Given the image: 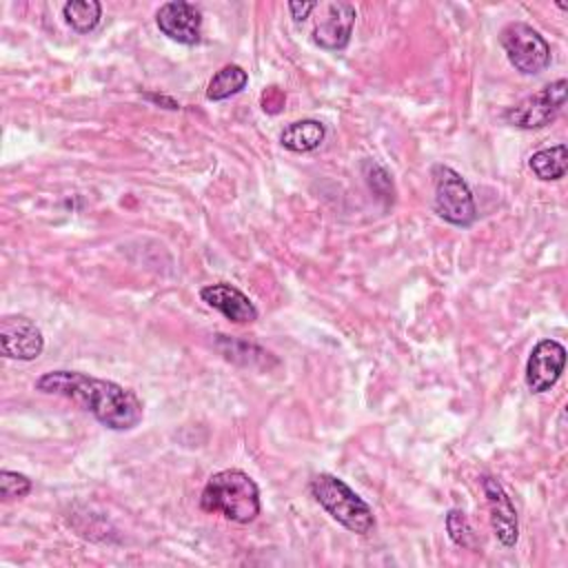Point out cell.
<instances>
[{"mask_svg":"<svg viewBox=\"0 0 568 568\" xmlns=\"http://www.w3.org/2000/svg\"><path fill=\"white\" fill-rule=\"evenodd\" d=\"M36 388L75 402L111 430H131L144 417V406L131 388L80 371H49L36 379Z\"/></svg>","mask_w":568,"mask_h":568,"instance_id":"1","label":"cell"},{"mask_svg":"<svg viewBox=\"0 0 568 568\" xmlns=\"http://www.w3.org/2000/svg\"><path fill=\"white\" fill-rule=\"evenodd\" d=\"M200 506L202 510L220 513L235 524H248L262 510L260 488L244 470L226 468L209 477Z\"/></svg>","mask_w":568,"mask_h":568,"instance_id":"2","label":"cell"},{"mask_svg":"<svg viewBox=\"0 0 568 568\" xmlns=\"http://www.w3.org/2000/svg\"><path fill=\"white\" fill-rule=\"evenodd\" d=\"M311 493L317 504L346 530L366 535L375 528V515L371 506L344 479L331 473H317L311 479Z\"/></svg>","mask_w":568,"mask_h":568,"instance_id":"3","label":"cell"},{"mask_svg":"<svg viewBox=\"0 0 568 568\" xmlns=\"http://www.w3.org/2000/svg\"><path fill=\"white\" fill-rule=\"evenodd\" d=\"M433 178L435 213L453 226H470L477 217V206L466 180L444 164H437L433 169Z\"/></svg>","mask_w":568,"mask_h":568,"instance_id":"4","label":"cell"},{"mask_svg":"<svg viewBox=\"0 0 568 568\" xmlns=\"http://www.w3.org/2000/svg\"><path fill=\"white\" fill-rule=\"evenodd\" d=\"M499 42L508 62L524 75L541 73L550 64V44L526 22H508L499 31Z\"/></svg>","mask_w":568,"mask_h":568,"instance_id":"5","label":"cell"},{"mask_svg":"<svg viewBox=\"0 0 568 568\" xmlns=\"http://www.w3.org/2000/svg\"><path fill=\"white\" fill-rule=\"evenodd\" d=\"M566 91H568V82L564 78L546 84L544 89H539L537 93L519 100L515 106H508L504 113V120L517 129H541L546 124H550L557 113L561 111L564 102H566Z\"/></svg>","mask_w":568,"mask_h":568,"instance_id":"6","label":"cell"},{"mask_svg":"<svg viewBox=\"0 0 568 568\" xmlns=\"http://www.w3.org/2000/svg\"><path fill=\"white\" fill-rule=\"evenodd\" d=\"M44 351V335L27 315H4L0 320V353L7 359L31 362Z\"/></svg>","mask_w":568,"mask_h":568,"instance_id":"7","label":"cell"},{"mask_svg":"<svg viewBox=\"0 0 568 568\" xmlns=\"http://www.w3.org/2000/svg\"><path fill=\"white\" fill-rule=\"evenodd\" d=\"M320 18L311 29V38L326 51H339L351 42L355 24V7L351 2H326L320 4Z\"/></svg>","mask_w":568,"mask_h":568,"instance_id":"8","label":"cell"},{"mask_svg":"<svg viewBox=\"0 0 568 568\" xmlns=\"http://www.w3.org/2000/svg\"><path fill=\"white\" fill-rule=\"evenodd\" d=\"M566 348L557 339H541L530 351L526 364V384L532 393L550 390L564 373Z\"/></svg>","mask_w":568,"mask_h":568,"instance_id":"9","label":"cell"},{"mask_svg":"<svg viewBox=\"0 0 568 568\" xmlns=\"http://www.w3.org/2000/svg\"><path fill=\"white\" fill-rule=\"evenodd\" d=\"M158 29L180 44H195L202 36V11L193 2H164L155 13Z\"/></svg>","mask_w":568,"mask_h":568,"instance_id":"10","label":"cell"},{"mask_svg":"<svg viewBox=\"0 0 568 568\" xmlns=\"http://www.w3.org/2000/svg\"><path fill=\"white\" fill-rule=\"evenodd\" d=\"M481 488H484V495H486V501H488L490 524H493L495 537L506 548L515 546L517 537H519V521H517V513H515V506H513L510 497L506 495L501 484L495 477H488V475L481 477Z\"/></svg>","mask_w":568,"mask_h":568,"instance_id":"11","label":"cell"},{"mask_svg":"<svg viewBox=\"0 0 568 568\" xmlns=\"http://www.w3.org/2000/svg\"><path fill=\"white\" fill-rule=\"evenodd\" d=\"M200 297H202V302H206L211 308L220 311L226 320H231L235 324H251L257 320V308L248 300V295H244L240 288H235L226 282L202 286Z\"/></svg>","mask_w":568,"mask_h":568,"instance_id":"12","label":"cell"},{"mask_svg":"<svg viewBox=\"0 0 568 568\" xmlns=\"http://www.w3.org/2000/svg\"><path fill=\"white\" fill-rule=\"evenodd\" d=\"M326 138V126L320 120H297L291 122L282 133H280V142L284 149L293 151V153H308L315 151Z\"/></svg>","mask_w":568,"mask_h":568,"instance_id":"13","label":"cell"},{"mask_svg":"<svg viewBox=\"0 0 568 568\" xmlns=\"http://www.w3.org/2000/svg\"><path fill=\"white\" fill-rule=\"evenodd\" d=\"M528 164H530L532 173L544 182L561 180L566 175V169H568L566 144H555V146H548V149H539L537 153L530 155Z\"/></svg>","mask_w":568,"mask_h":568,"instance_id":"14","label":"cell"},{"mask_svg":"<svg viewBox=\"0 0 568 568\" xmlns=\"http://www.w3.org/2000/svg\"><path fill=\"white\" fill-rule=\"evenodd\" d=\"M248 82L246 71L240 64H224L211 80L206 87V98L209 100H226L235 93H240Z\"/></svg>","mask_w":568,"mask_h":568,"instance_id":"15","label":"cell"},{"mask_svg":"<svg viewBox=\"0 0 568 568\" xmlns=\"http://www.w3.org/2000/svg\"><path fill=\"white\" fill-rule=\"evenodd\" d=\"M62 16L73 31L89 33L100 24L102 4L95 0H71V2H64Z\"/></svg>","mask_w":568,"mask_h":568,"instance_id":"16","label":"cell"},{"mask_svg":"<svg viewBox=\"0 0 568 568\" xmlns=\"http://www.w3.org/2000/svg\"><path fill=\"white\" fill-rule=\"evenodd\" d=\"M446 530H448V537L453 539V544H457L462 548H473L475 532H473V526H470V521H468L464 510H459V508L448 510V515H446Z\"/></svg>","mask_w":568,"mask_h":568,"instance_id":"17","label":"cell"},{"mask_svg":"<svg viewBox=\"0 0 568 568\" xmlns=\"http://www.w3.org/2000/svg\"><path fill=\"white\" fill-rule=\"evenodd\" d=\"M31 493V479L16 470H2L0 473V495L4 501L20 499Z\"/></svg>","mask_w":568,"mask_h":568,"instance_id":"18","label":"cell"},{"mask_svg":"<svg viewBox=\"0 0 568 568\" xmlns=\"http://www.w3.org/2000/svg\"><path fill=\"white\" fill-rule=\"evenodd\" d=\"M366 180L371 184V189L379 195V197H390L393 200V180L390 175L386 173V169H382L379 164L375 162H368L366 164Z\"/></svg>","mask_w":568,"mask_h":568,"instance_id":"19","label":"cell"},{"mask_svg":"<svg viewBox=\"0 0 568 568\" xmlns=\"http://www.w3.org/2000/svg\"><path fill=\"white\" fill-rule=\"evenodd\" d=\"M315 4L317 2H288V11L295 22H302L311 16V11H315Z\"/></svg>","mask_w":568,"mask_h":568,"instance_id":"20","label":"cell"}]
</instances>
